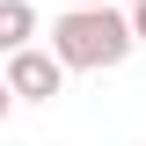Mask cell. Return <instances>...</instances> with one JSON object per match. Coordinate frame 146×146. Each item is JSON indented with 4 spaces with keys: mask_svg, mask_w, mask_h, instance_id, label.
Instances as JSON below:
<instances>
[{
    "mask_svg": "<svg viewBox=\"0 0 146 146\" xmlns=\"http://www.w3.org/2000/svg\"><path fill=\"white\" fill-rule=\"evenodd\" d=\"M131 51H139V36H131L124 7H58L51 22V58L66 73H110Z\"/></svg>",
    "mask_w": 146,
    "mask_h": 146,
    "instance_id": "obj_1",
    "label": "cell"
},
{
    "mask_svg": "<svg viewBox=\"0 0 146 146\" xmlns=\"http://www.w3.org/2000/svg\"><path fill=\"white\" fill-rule=\"evenodd\" d=\"M0 80L15 88V102H51V95H66V66L51 58V44H29V51H15Z\"/></svg>",
    "mask_w": 146,
    "mask_h": 146,
    "instance_id": "obj_2",
    "label": "cell"
},
{
    "mask_svg": "<svg viewBox=\"0 0 146 146\" xmlns=\"http://www.w3.org/2000/svg\"><path fill=\"white\" fill-rule=\"evenodd\" d=\"M36 36H44V22H36V7H29V0H0V58L29 51Z\"/></svg>",
    "mask_w": 146,
    "mask_h": 146,
    "instance_id": "obj_3",
    "label": "cell"
},
{
    "mask_svg": "<svg viewBox=\"0 0 146 146\" xmlns=\"http://www.w3.org/2000/svg\"><path fill=\"white\" fill-rule=\"evenodd\" d=\"M124 22H131V36L146 44V0H131V7H124Z\"/></svg>",
    "mask_w": 146,
    "mask_h": 146,
    "instance_id": "obj_4",
    "label": "cell"
},
{
    "mask_svg": "<svg viewBox=\"0 0 146 146\" xmlns=\"http://www.w3.org/2000/svg\"><path fill=\"white\" fill-rule=\"evenodd\" d=\"M7 110H15V88H7V80H0V124H7Z\"/></svg>",
    "mask_w": 146,
    "mask_h": 146,
    "instance_id": "obj_5",
    "label": "cell"
},
{
    "mask_svg": "<svg viewBox=\"0 0 146 146\" xmlns=\"http://www.w3.org/2000/svg\"><path fill=\"white\" fill-rule=\"evenodd\" d=\"M58 7H117V0H58Z\"/></svg>",
    "mask_w": 146,
    "mask_h": 146,
    "instance_id": "obj_6",
    "label": "cell"
}]
</instances>
